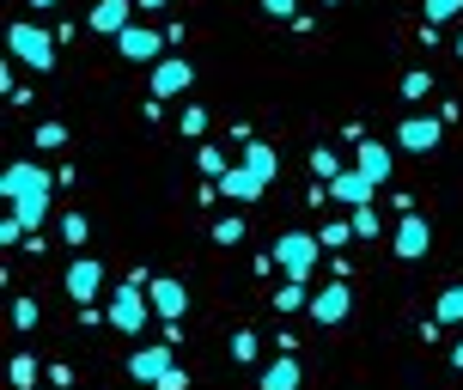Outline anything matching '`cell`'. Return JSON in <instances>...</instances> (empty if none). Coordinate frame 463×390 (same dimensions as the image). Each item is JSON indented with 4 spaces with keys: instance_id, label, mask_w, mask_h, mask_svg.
<instances>
[{
    "instance_id": "obj_4",
    "label": "cell",
    "mask_w": 463,
    "mask_h": 390,
    "mask_svg": "<svg viewBox=\"0 0 463 390\" xmlns=\"http://www.w3.org/2000/svg\"><path fill=\"white\" fill-rule=\"evenodd\" d=\"M6 43H13V55H19L24 68H37V73L55 68V37L37 31V24H13V31H6Z\"/></svg>"
},
{
    "instance_id": "obj_17",
    "label": "cell",
    "mask_w": 463,
    "mask_h": 390,
    "mask_svg": "<svg viewBox=\"0 0 463 390\" xmlns=\"http://www.w3.org/2000/svg\"><path fill=\"white\" fill-rule=\"evenodd\" d=\"M360 171H366L372 184H384V177H391V147L366 140V147H360Z\"/></svg>"
},
{
    "instance_id": "obj_5",
    "label": "cell",
    "mask_w": 463,
    "mask_h": 390,
    "mask_svg": "<svg viewBox=\"0 0 463 390\" xmlns=\"http://www.w3.org/2000/svg\"><path fill=\"white\" fill-rule=\"evenodd\" d=\"M427 244H433V226H427L415 207H409V214H402V226H396V244H391V251L402 256V262H415V256H427Z\"/></svg>"
},
{
    "instance_id": "obj_25",
    "label": "cell",
    "mask_w": 463,
    "mask_h": 390,
    "mask_svg": "<svg viewBox=\"0 0 463 390\" xmlns=\"http://www.w3.org/2000/svg\"><path fill=\"white\" fill-rule=\"evenodd\" d=\"M317 238H324L329 251H342L347 238H354V220H335V226H324V232H317Z\"/></svg>"
},
{
    "instance_id": "obj_28",
    "label": "cell",
    "mask_w": 463,
    "mask_h": 390,
    "mask_svg": "<svg viewBox=\"0 0 463 390\" xmlns=\"http://www.w3.org/2000/svg\"><path fill=\"white\" fill-rule=\"evenodd\" d=\"M311 171H317V177H342V171H335V153H329V147H317V153H311Z\"/></svg>"
},
{
    "instance_id": "obj_38",
    "label": "cell",
    "mask_w": 463,
    "mask_h": 390,
    "mask_svg": "<svg viewBox=\"0 0 463 390\" xmlns=\"http://www.w3.org/2000/svg\"><path fill=\"white\" fill-rule=\"evenodd\" d=\"M458 55H463V37H458Z\"/></svg>"
},
{
    "instance_id": "obj_1",
    "label": "cell",
    "mask_w": 463,
    "mask_h": 390,
    "mask_svg": "<svg viewBox=\"0 0 463 390\" xmlns=\"http://www.w3.org/2000/svg\"><path fill=\"white\" fill-rule=\"evenodd\" d=\"M0 195L13 202V214H19L24 226L37 232L49 220V195H55V177H49L43 165H6L0 171Z\"/></svg>"
},
{
    "instance_id": "obj_7",
    "label": "cell",
    "mask_w": 463,
    "mask_h": 390,
    "mask_svg": "<svg viewBox=\"0 0 463 390\" xmlns=\"http://www.w3.org/2000/svg\"><path fill=\"white\" fill-rule=\"evenodd\" d=\"M189 80H195V68H189L184 55H165V62H153V98L189 92Z\"/></svg>"
},
{
    "instance_id": "obj_11",
    "label": "cell",
    "mask_w": 463,
    "mask_h": 390,
    "mask_svg": "<svg viewBox=\"0 0 463 390\" xmlns=\"http://www.w3.org/2000/svg\"><path fill=\"white\" fill-rule=\"evenodd\" d=\"M305 311H311L317 323H342L347 311H354V293L335 281V287H324V293H311V305H305Z\"/></svg>"
},
{
    "instance_id": "obj_8",
    "label": "cell",
    "mask_w": 463,
    "mask_h": 390,
    "mask_svg": "<svg viewBox=\"0 0 463 390\" xmlns=\"http://www.w3.org/2000/svg\"><path fill=\"white\" fill-rule=\"evenodd\" d=\"M135 6H140V0H98L86 24H92V31H104V37H122V31L135 24Z\"/></svg>"
},
{
    "instance_id": "obj_33",
    "label": "cell",
    "mask_w": 463,
    "mask_h": 390,
    "mask_svg": "<svg viewBox=\"0 0 463 390\" xmlns=\"http://www.w3.org/2000/svg\"><path fill=\"white\" fill-rule=\"evenodd\" d=\"M153 390H189V378H184V372H177V366H171V372H165V378H159V385H153Z\"/></svg>"
},
{
    "instance_id": "obj_29",
    "label": "cell",
    "mask_w": 463,
    "mask_h": 390,
    "mask_svg": "<svg viewBox=\"0 0 463 390\" xmlns=\"http://www.w3.org/2000/svg\"><path fill=\"white\" fill-rule=\"evenodd\" d=\"M61 238H68V244H86V214H68V220H61Z\"/></svg>"
},
{
    "instance_id": "obj_36",
    "label": "cell",
    "mask_w": 463,
    "mask_h": 390,
    "mask_svg": "<svg viewBox=\"0 0 463 390\" xmlns=\"http://www.w3.org/2000/svg\"><path fill=\"white\" fill-rule=\"evenodd\" d=\"M140 6H146V13H159V6H171V0H140Z\"/></svg>"
},
{
    "instance_id": "obj_35",
    "label": "cell",
    "mask_w": 463,
    "mask_h": 390,
    "mask_svg": "<svg viewBox=\"0 0 463 390\" xmlns=\"http://www.w3.org/2000/svg\"><path fill=\"white\" fill-rule=\"evenodd\" d=\"M451 366H458V372H463V342H458V347H451Z\"/></svg>"
},
{
    "instance_id": "obj_26",
    "label": "cell",
    "mask_w": 463,
    "mask_h": 390,
    "mask_svg": "<svg viewBox=\"0 0 463 390\" xmlns=\"http://www.w3.org/2000/svg\"><path fill=\"white\" fill-rule=\"evenodd\" d=\"M463 13V0H427V24H439V19H458Z\"/></svg>"
},
{
    "instance_id": "obj_37",
    "label": "cell",
    "mask_w": 463,
    "mask_h": 390,
    "mask_svg": "<svg viewBox=\"0 0 463 390\" xmlns=\"http://www.w3.org/2000/svg\"><path fill=\"white\" fill-rule=\"evenodd\" d=\"M31 6H37V13H49V6H61V0H31Z\"/></svg>"
},
{
    "instance_id": "obj_6",
    "label": "cell",
    "mask_w": 463,
    "mask_h": 390,
    "mask_svg": "<svg viewBox=\"0 0 463 390\" xmlns=\"http://www.w3.org/2000/svg\"><path fill=\"white\" fill-rule=\"evenodd\" d=\"M146 299H153V311H159L165 323H177L189 311V293H184V281H165V275H153L146 281Z\"/></svg>"
},
{
    "instance_id": "obj_15",
    "label": "cell",
    "mask_w": 463,
    "mask_h": 390,
    "mask_svg": "<svg viewBox=\"0 0 463 390\" xmlns=\"http://www.w3.org/2000/svg\"><path fill=\"white\" fill-rule=\"evenodd\" d=\"M213 195H232V202H256V195H262V177H256L250 165H232L226 177H220V189H213Z\"/></svg>"
},
{
    "instance_id": "obj_27",
    "label": "cell",
    "mask_w": 463,
    "mask_h": 390,
    "mask_svg": "<svg viewBox=\"0 0 463 390\" xmlns=\"http://www.w3.org/2000/svg\"><path fill=\"white\" fill-rule=\"evenodd\" d=\"M202 171H208V177H226L232 165H226V153H220V147H202Z\"/></svg>"
},
{
    "instance_id": "obj_10",
    "label": "cell",
    "mask_w": 463,
    "mask_h": 390,
    "mask_svg": "<svg viewBox=\"0 0 463 390\" xmlns=\"http://www.w3.org/2000/svg\"><path fill=\"white\" fill-rule=\"evenodd\" d=\"M372 195H378V184H372L366 171H342V177H329V202H347V207H366Z\"/></svg>"
},
{
    "instance_id": "obj_23",
    "label": "cell",
    "mask_w": 463,
    "mask_h": 390,
    "mask_svg": "<svg viewBox=\"0 0 463 390\" xmlns=\"http://www.w3.org/2000/svg\"><path fill=\"white\" fill-rule=\"evenodd\" d=\"M37 147H43V153L68 147V128H61V122H43V128H37Z\"/></svg>"
},
{
    "instance_id": "obj_24",
    "label": "cell",
    "mask_w": 463,
    "mask_h": 390,
    "mask_svg": "<svg viewBox=\"0 0 463 390\" xmlns=\"http://www.w3.org/2000/svg\"><path fill=\"white\" fill-rule=\"evenodd\" d=\"M354 238H378V214H372V202L354 207Z\"/></svg>"
},
{
    "instance_id": "obj_12",
    "label": "cell",
    "mask_w": 463,
    "mask_h": 390,
    "mask_svg": "<svg viewBox=\"0 0 463 390\" xmlns=\"http://www.w3.org/2000/svg\"><path fill=\"white\" fill-rule=\"evenodd\" d=\"M116 49H122L128 62H146V68H153V62H165V55H159V49H165L159 31H135V24H128V31L116 37Z\"/></svg>"
},
{
    "instance_id": "obj_19",
    "label": "cell",
    "mask_w": 463,
    "mask_h": 390,
    "mask_svg": "<svg viewBox=\"0 0 463 390\" xmlns=\"http://www.w3.org/2000/svg\"><path fill=\"white\" fill-rule=\"evenodd\" d=\"M299 305H311V293H305V281H287L275 293V311H299Z\"/></svg>"
},
{
    "instance_id": "obj_30",
    "label": "cell",
    "mask_w": 463,
    "mask_h": 390,
    "mask_svg": "<svg viewBox=\"0 0 463 390\" xmlns=\"http://www.w3.org/2000/svg\"><path fill=\"white\" fill-rule=\"evenodd\" d=\"M13 323H19V329H37V299H19V305H13Z\"/></svg>"
},
{
    "instance_id": "obj_13",
    "label": "cell",
    "mask_w": 463,
    "mask_h": 390,
    "mask_svg": "<svg viewBox=\"0 0 463 390\" xmlns=\"http://www.w3.org/2000/svg\"><path fill=\"white\" fill-rule=\"evenodd\" d=\"M98 287H104V262H92V256H80L68 269V293L86 305V299H98Z\"/></svg>"
},
{
    "instance_id": "obj_21",
    "label": "cell",
    "mask_w": 463,
    "mask_h": 390,
    "mask_svg": "<svg viewBox=\"0 0 463 390\" xmlns=\"http://www.w3.org/2000/svg\"><path fill=\"white\" fill-rule=\"evenodd\" d=\"M13 385H19V390H37V360H31V354H19V360H13Z\"/></svg>"
},
{
    "instance_id": "obj_16",
    "label": "cell",
    "mask_w": 463,
    "mask_h": 390,
    "mask_svg": "<svg viewBox=\"0 0 463 390\" xmlns=\"http://www.w3.org/2000/svg\"><path fill=\"white\" fill-rule=\"evenodd\" d=\"M256 390H299V360H293V354L269 360V366H262V378H256Z\"/></svg>"
},
{
    "instance_id": "obj_20",
    "label": "cell",
    "mask_w": 463,
    "mask_h": 390,
    "mask_svg": "<svg viewBox=\"0 0 463 390\" xmlns=\"http://www.w3.org/2000/svg\"><path fill=\"white\" fill-rule=\"evenodd\" d=\"M439 323H463V287H445L439 293Z\"/></svg>"
},
{
    "instance_id": "obj_34",
    "label": "cell",
    "mask_w": 463,
    "mask_h": 390,
    "mask_svg": "<svg viewBox=\"0 0 463 390\" xmlns=\"http://www.w3.org/2000/svg\"><path fill=\"white\" fill-rule=\"evenodd\" d=\"M293 6H299V0H262V13H275V19H287Z\"/></svg>"
},
{
    "instance_id": "obj_14",
    "label": "cell",
    "mask_w": 463,
    "mask_h": 390,
    "mask_svg": "<svg viewBox=\"0 0 463 390\" xmlns=\"http://www.w3.org/2000/svg\"><path fill=\"white\" fill-rule=\"evenodd\" d=\"M396 140H402L409 153H433V147H439V122H433V116H409V122L396 128Z\"/></svg>"
},
{
    "instance_id": "obj_39",
    "label": "cell",
    "mask_w": 463,
    "mask_h": 390,
    "mask_svg": "<svg viewBox=\"0 0 463 390\" xmlns=\"http://www.w3.org/2000/svg\"><path fill=\"white\" fill-rule=\"evenodd\" d=\"M324 6H335V0H324Z\"/></svg>"
},
{
    "instance_id": "obj_31",
    "label": "cell",
    "mask_w": 463,
    "mask_h": 390,
    "mask_svg": "<svg viewBox=\"0 0 463 390\" xmlns=\"http://www.w3.org/2000/svg\"><path fill=\"white\" fill-rule=\"evenodd\" d=\"M213 238H220V244H238V238H244V226H238V220H220V226H213Z\"/></svg>"
},
{
    "instance_id": "obj_9",
    "label": "cell",
    "mask_w": 463,
    "mask_h": 390,
    "mask_svg": "<svg viewBox=\"0 0 463 390\" xmlns=\"http://www.w3.org/2000/svg\"><path fill=\"white\" fill-rule=\"evenodd\" d=\"M171 366H177V360H171V342H153V347H140L135 360H128L135 385H159V378H165Z\"/></svg>"
},
{
    "instance_id": "obj_2",
    "label": "cell",
    "mask_w": 463,
    "mask_h": 390,
    "mask_svg": "<svg viewBox=\"0 0 463 390\" xmlns=\"http://www.w3.org/2000/svg\"><path fill=\"white\" fill-rule=\"evenodd\" d=\"M146 281H153V275H128V287L110 299V329H122V336H140V329H146V311H153Z\"/></svg>"
},
{
    "instance_id": "obj_32",
    "label": "cell",
    "mask_w": 463,
    "mask_h": 390,
    "mask_svg": "<svg viewBox=\"0 0 463 390\" xmlns=\"http://www.w3.org/2000/svg\"><path fill=\"white\" fill-rule=\"evenodd\" d=\"M232 354L238 360H256V336H232Z\"/></svg>"
},
{
    "instance_id": "obj_18",
    "label": "cell",
    "mask_w": 463,
    "mask_h": 390,
    "mask_svg": "<svg viewBox=\"0 0 463 390\" xmlns=\"http://www.w3.org/2000/svg\"><path fill=\"white\" fill-rule=\"evenodd\" d=\"M244 165H250L256 177L269 184V177H275V171H280V153H275V147H262V140H250V147H244Z\"/></svg>"
},
{
    "instance_id": "obj_3",
    "label": "cell",
    "mask_w": 463,
    "mask_h": 390,
    "mask_svg": "<svg viewBox=\"0 0 463 390\" xmlns=\"http://www.w3.org/2000/svg\"><path fill=\"white\" fill-rule=\"evenodd\" d=\"M317 251H324V238H311V232H280L275 238V262L287 281H305L317 269Z\"/></svg>"
},
{
    "instance_id": "obj_22",
    "label": "cell",
    "mask_w": 463,
    "mask_h": 390,
    "mask_svg": "<svg viewBox=\"0 0 463 390\" xmlns=\"http://www.w3.org/2000/svg\"><path fill=\"white\" fill-rule=\"evenodd\" d=\"M427 92H433V73H402V98H427Z\"/></svg>"
}]
</instances>
